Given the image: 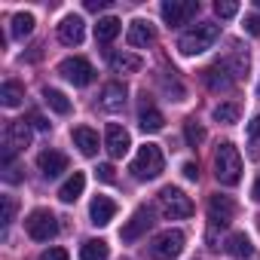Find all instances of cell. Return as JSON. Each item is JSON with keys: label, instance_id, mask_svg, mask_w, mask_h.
<instances>
[{"label": "cell", "instance_id": "cell-10", "mask_svg": "<svg viewBox=\"0 0 260 260\" xmlns=\"http://www.w3.org/2000/svg\"><path fill=\"white\" fill-rule=\"evenodd\" d=\"M236 217V202L230 199V196H211L208 199V220L214 223V226H226L230 220Z\"/></svg>", "mask_w": 260, "mask_h": 260}, {"label": "cell", "instance_id": "cell-30", "mask_svg": "<svg viewBox=\"0 0 260 260\" xmlns=\"http://www.w3.org/2000/svg\"><path fill=\"white\" fill-rule=\"evenodd\" d=\"M223 64H226V68L233 71V77L239 80V77H242V74L248 71V52H242V49L236 46V52H233L230 58H223Z\"/></svg>", "mask_w": 260, "mask_h": 260}, {"label": "cell", "instance_id": "cell-41", "mask_svg": "<svg viewBox=\"0 0 260 260\" xmlns=\"http://www.w3.org/2000/svg\"><path fill=\"white\" fill-rule=\"evenodd\" d=\"M31 122H34V128H40V132H46V128H49V122L40 113H31Z\"/></svg>", "mask_w": 260, "mask_h": 260}, {"label": "cell", "instance_id": "cell-21", "mask_svg": "<svg viewBox=\"0 0 260 260\" xmlns=\"http://www.w3.org/2000/svg\"><path fill=\"white\" fill-rule=\"evenodd\" d=\"M110 68L116 74H135V71H141V58L132 55V52H113L110 55Z\"/></svg>", "mask_w": 260, "mask_h": 260}, {"label": "cell", "instance_id": "cell-32", "mask_svg": "<svg viewBox=\"0 0 260 260\" xmlns=\"http://www.w3.org/2000/svg\"><path fill=\"white\" fill-rule=\"evenodd\" d=\"M214 119L223 122V125H230V122L239 119V107H236V104H217V107H214Z\"/></svg>", "mask_w": 260, "mask_h": 260}, {"label": "cell", "instance_id": "cell-2", "mask_svg": "<svg viewBox=\"0 0 260 260\" xmlns=\"http://www.w3.org/2000/svg\"><path fill=\"white\" fill-rule=\"evenodd\" d=\"M217 25H211V22H199L196 28H190V31H184L181 34V40H178V49L184 52V55H199V52H205V49H211L214 46V40H217Z\"/></svg>", "mask_w": 260, "mask_h": 260}, {"label": "cell", "instance_id": "cell-20", "mask_svg": "<svg viewBox=\"0 0 260 260\" xmlns=\"http://www.w3.org/2000/svg\"><path fill=\"white\" fill-rule=\"evenodd\" d=\"M83 190H86V175H83V172H74V175L61 184L58 199H61V202H77V199L83 196Z\"/></svg>", "mask_w": 260, "mask_h": 260}, {"label": "cell", "instance_id": "cell-26", "mask_svg": "<svg viewBox=\"0 0 260 260\" xmlns=\"http://www.w3.org/2000/svg\"><path fill=\"white\" fill-rule=\"evenodd\" d=\"M31 31H34V16L31 13H16L13 16V37L16 40H25Z\"/></svg>", "mask_w": 260, "mask_h": 260}, {"label": "cell", "instance_id": "cell-28", "mask_svg": "<svg viewBox=\"0 0 260 260\" xmlns=\"http://www.w3.org/2000/svg\"><path fill=\"white\" fill-rule=\"evenodd\" d=\"M248 156L260 159V116H254L248 122Z\"/></svg>", "mask_w": 260, "mask_h": 260}, {"label": "cell", "instance_id": "cell-12", "mask_svg": "<svg viewBox=\"0 0 260 260\" xmlns=\"http://www.w3.org/2000/svg\"><path fill=\"white\" fill-rule=\"evenodd\" d=\"M150 226H153V211H150V208H138V211L132 214V220L122 226L119 236H122V242H135V239H141Z\"/></svg>", "mask_w": 260, "mask_h": 260}, {"label": "cell", "instance_id": "cell-45", "mask_svg": "<svg viewBox=\"0 0 260 260\" xmlns=\"http://www.w3.org/2000/svg\"><path fill=\"white\" fill-rule=\"evenodd\" d=\"M257 226H260V217H257Z\"/></svg>", "mask_w": 260, "mask_h": 260}, {"label": "cell", "instance_id": "cell-17", "mask_svg": "<svg viewBox=\"0 0 260 260\" xmlns=\"http://www.w3.org/2000/svg\"><path fill=\"white\" fill-rule=\"evenodd\" d=\"M153 28H150V22H144V19H138V22H132L128 25V34H125V40H128V46H150L153 43Z\"/></svg>", "mask_w": 260, "mask_h": 260}, {"label": "cell", "instance_id": "cell-6", "mask_svg": "<svg viewBox=\"0 0 260 260\" xmlns=\"http://www.w3.org/2000/svg\"><path fill=\"white\" fill-rule=\"evenodd\" d=\"M25 230H28V236H31V239H37V242H49V239L58 233V220H55V214H52V211L37 208V211H31V214H28Z\"/></svg>", "mask_w": 260, "mask_h": 260}, {"label": "cell", "instance_id": "cell-29", "mask_svg": "<svg viewBox=\"0 0 260 260\" xmlns=\"http://www.w3.org/2000/svg\"><path fill=\"white\" fill-rule=\"evenodd\" d=\"M43 98H46V104H49L55 113H71V101H68L64 92H58V89H46Z\"/></svg>", "mask_w": 260, "mask_h": 260}, {"label": "cell", "instance_id": "cell-27", "mask_svg": "<svg viewBox=\"0 0 260 260\" xmlns=\"http://www.w3.org/2000/svg\"><path fill=\"white\" fill-rule=\"evenodd\" d=\"M107 242H101V239H89L86 245H83V251H80V257L83 260H107Z\"/></svg>", "mask_w": 260, "mask_h": 260}, {"label": "cell", "instance_id": "cell-14", "mask_svg": "<svg viewBox=\"0 0 260 260\" xmlns=\"http://www.w3.org/2000/svg\"><path fill=\"white\" fill-rule=\"evenodd\" d=\"M31 144V125L25 122V119H13L10 125H7V144L4 147H10V150H25Z\"/></svg>", "mask_w": 260, "mask_h": 260}, {"label": "cell", "instance_id": "cell-7", "mask_svg": "<svg viewBox=\"0 0 260 260\" xmlns=\"http://www.w3.org/2000/svg\"><path fill=\"white\" fill-rule=\"evenodd\" d=\"M58 74H61L68 83H74V86H89V83L95 80V68H92L86 58H80V55L64 58V61L58 64Z\"/></svg>", "mask_w": 260, "mask_h": 260}, {"label": "cell", "instance_id": "cell-38", "mask_svg": "<svg viewBox=\"0 0 260 260\" xmlns=\"http://www.w3.org/2000/svg\"><path fill=\"white\" fill-rule=\"evenodd\" d=\"M43 260H71V257L64 248H49V251H43Z\"/></svg>", "mask_w": 260, "mask_h": 260}, {"label": "cell", "instance_id": "cell-19", "mask_svg": "<svg viewBox=\"0 0 260 260\" xmlns=\"http://www.w3.org/2000/svg\"><path fill=\"white\" fill-rule=\"evenodd\" d=\"M74 144L80 147L83 156H95V153H98V135L92 132L89 125H77V128H74Z\"/></svg>", "mask_w": 260, "mask_h": 260}, {"label": "cell", "instance_id": "cell-35", "mask_svg": "<svg viewBox=\"0 0 260 260\" xmlns=\"http://www.w3.org/2000/svg\"><path fill=\"white\" fill-rule=\"evenodd\" d=\"M245 31L260 37V16H245Z\"/></svg>", "mask_w": 260, "mask_h": 260}, {"label": "cell", "instance_id": "cell-25", "mask_svg": "<svg viewBox=\"0 0 260 260\" xmlns=\"http://www.w3.org/2000/svg\"><path fill=\"white\" fill-rule=\"evenodd\" d=\"M22 98H25V89L19 83H13V80L4 83V89H0V101H4V107H19Z\"/></svg>", "mask_w": 260, "mask_h": 260}, {"label": "cell", "instance_id": "cell-16", "mask_svg": "<svg viewBox=\"0 0 260 260\" xmlns=\"http://www.w3.org/2000/svg\"><path fill=\"white\" fill-rule=\"evenodd\" d=\"M89 214H92V223L95 226H107L116 214V202L110 196H95L92 205H89Z\"/></svg>", "mask_w": 260, "mask_h": 260}, {"label": "cell", "instance_id": "cell-43", "mask_svg": "<svg viewBox=\"0 0 260 260\" xmlns=\"http://www.w3.org/2000/svg\"><path fill=\"white\" fill-rule=\"evenodd\" d=\"M254 7H257V10H260V0H254Z\"/></svg>", "mask_w": 260, "mask_h": 260}, {"label": "cell", "instance_id": "cell-1", "mask_svg": "<svg viewBox=\"0 0 260 260\" xmlns=\"http://www.w3.org/2000/svg\"><path fill=\"white\" fill-rule=\"evenodd\" d=\"M214 175H217V181L223 187H236L242 181V156H239L236 144L223 141L217 147V153H214Z\"/></svg>", "mask_w": 260, "mask_h": 260}, {"label": "cell", "instance_id": "cell-4", "mask_svg": "<svg viewBox=\"0 0 260 260\" xmlns=\"http://www.w3.org/2000/svg\"><path fill=\"white\" fill-rule=\"evenodd\" d=\"M162 169H166V156H162V150L156 144H144L138 150L135 162H132V175L138 181H153V178L162 175Z\"/></svg>", "mask_w": 260, "mask_h": 260}, {"label": "cell", "instance_id": "cell-11", "mask_svg": "<svg viewBox=\"0 0 260 260\" xmlns=\"http://www.w3.org/2000/svg\"><path fill=\"white\" fill-rule=\"evenodd\" d=\"M128 132L122 125H116V122H110L107 125V132H104V147H107V153L113 156V159H122L125 153H128Z\"/></svg>", "mask_w": 260, "mask_h": 260}, {"label": "cell", "instance_id": "cell-23", "mask_svg": "<svg viewBox=\"0 0 260 260\" xmlns=\"http://www.w3.org/2000/svg\"><path fill=\"white\" fill-rule=\"evenodd\" d=\"M138 125L144 128V132H159V128L166 125V119H162V113L153 104H144L141 113H138Z\"/></svg>", "mask_w": 260, "mask_h": 260}, {"label": "cell", "instance_id": "cell-33", "mask_svg": "<svg viewBox=\"0 0 260 260\" xmlns=\"http://www.w3.org/2000/svg\"><path fill=\"white\" fill-rule=\"evenodd\" d=\"M214 13H217L220 19H233V16L239 13V4H236V0H217V4H214Z\"/></svg>", "mask_w": 260, "mask_h": 260}, {"label": "cell", "instance_id": "cell-3", "mask_svg": "<svg viewBox=\"0 0 260 260\" xmlns=\"http://www.w3.org/2000/svg\"><path fill=\"white\" fill-rule=\"evenodd\" d=\"M156 202H159L162 217H169V220H184V217L193 214V199L184 190H178V187H162Z\"/></svg>", "mask_w": 260, "mask_h": 260}, {"label": "cell", "instance_id": "cell-34", "mask_svg": "<svg viewBox=\"0 0 260 260\" xmlns=\"http://www.w3.org/2000/svg\"><path fill=\"white\" fill-rule=\"evenodd\" d=\"M13 220H16V199L13 196H4V217H0V223L10 226Z\"/></svg>", "mask_w": 260, "mask_h": 260}, {"label": "cell", "instance_id": "cell-44", "mask_svg": "<svg viewBox=\"0 0 260 260\" xmlns=\"http://www.w3.org/2000/svg\"><path fill=\"white\" fill-rule=\"evenodd\" d=\"M257 95H260V83H257Z\"/></svg>", "mask_w": 260, "mask_h": 260}, {"label": "cell", "instance_id": "cell-22", "mask_svg": "<svg viewBox=\"0 0 260 260\" xmlns=\"http://www.w3.org/2000/svg\"><path fill=\"white\" fill-rule=\"evenodd\" d=\"M223 248H226V254H233V257H239V260H248V257L254 254V248H251V242H248L245 233H233Z\"/></svg>", "mask_w": 260, "mask_h": 260}, {"label": "cell", "instance_id": "cell-36", "mask_svg": "<svg viewBox=\"0 0 260 260\" xmlns=\"http://www.w3.org/2000/svg\"><path fill=\"white\" fill-rule=\"evenodd\" d=\"M4 169H7V172H4V178H7L10 184L22 181V169H19V166H13V162H10V166H4Z\"/></svg>", "mask_w": 260, "mask_h": 260}, {"label": "cell", "instance_id": "cell-24", "mask_svg": "<svg viewBox=\"0 0 260 260\" xmlns=\"http://www.w3.org/2000/svg\"><path fill=\"white\" fill-rule=\"evenodd\" d=\"M119 19H113V16H107V19H98V25H95V40L98 43H110L116 34H119Z\"/></svg>", "mask_w": 260, "mask_h": 260}, {"label": "cell", "instance_id": "cell-39", "mask_svg": "<svg viewBox=\"0 0 260 260\" xmlns=\"http://www.w3.org/2000/svg\"><path fill=\"white\" fill-rule=\"evenodd\" d=\"M110 7V0H86V10L89 13H101V10H107Z\"/></svg>", "mask_w": 260, "mask_h": 260}, {"label": "cell", "instance_id": "cell-40", "mask_svg": "<svg viewBox=\"0 0 260 260\" xmlns=\"http://www.w3.org/2000/svg\"><path fill=\"white\" fill-rule=\"evenodd\" d=\"M184 178L196 181V178H199V166H196V162H184Z\"/></svg>", "mask_w": 260, "mask_h": 260}, {"label": "cell", "instance_id": "cell-5", "mask_svg": "<svg viewBox=\"0 0 260 260\" xmlns=\"http://www.w3.org/2000/svg\"><path fill=\"white\" fill-rule=\"evenodd\" d=\"M184 233L181 230H166L150 242V257L153 260H178L184 251Z\"/></svg>", "mask_w": 260, "mask_h": 260}, {"label": "cell", "instance_id": "cell-15", "mask_svg": "<svg viewBox=\"0 0 260 260\" xmlns=\"http://www.w3.org/2000/svg\"><path fill=\"white\" fill-rule=\"evenodd\" d=\"M37 166H40V172H43L46 178H58L61 172H68V156L58 153V150H43V153L37 156Z\"/></svg>", "mask_w": 260, "mask_h": 260}, {"label": "cell", "instance_id": "cell-31", "mask_svg": "<svg viewBox=\"0 0 260 260\" xmlns=\"http://www.w3.org/2000/svg\"><path fill=\"white\" fill-rule=\"evenodd\" d=\"M184 135H187V144H190V147H199V144L205 141V128H202L196 119H187V122H184Z\"/></svg>", "mask_w": 260, "mask_h": 260}, {"label": "cell", "instance_id": "cell-18", "mask_svg": "<svg viewBox=\"0 0 260 260\" xmlns=\"http://www.w3.org/2000/svg\"><path fill=\"white\" fill-rule=\"evenodd\" d=\"M122 104H125V86L122 83H107L101 89V107L113 113V110H122Z\"/></svg>", "mask_w": 260, "mask_h": 260}, {"label": "cell", "instance_id": "cell-37", "mask_svg": "<svg viewBox=\"0 0 260 260\" xmlns=\"http://www.w3.org/2000/svg\"><path fill=\"white\" fill-rule=\"evenodd\" d=\"M98 178H101L104 184H113V178H116V175H113V166H110V162L98 166Z\"/></svg>", "mask_w": 260, "mask_h": 260}, {"label": "cell", "instance_id": "cell-42", "mask_svg": "<svg viewBox=\"0 0 260 260\" xmlns=\"http://www.w3.org/2000/svg\"><path fill=\"white\" fill-rule=\"evenodd\" d=\"M251 196H254V199L260 202V178H257V184H254V190H251Z\"/></svg>", "mask_w": 260, "mask_h": 260}, {"label": "cell", "instance_id": "cell-9", "mask_svg": "<svg viewBox=\"0 0 260 260\" xmlns=\"http://www.w3.org/2000/svg\"><path fill=\"white\" fill-rule=\"evenodd\" d=\"M202 80H205V86H208L211 92H230V89H233V83H236L233 71H230L223 61H217V64H211V68H205V71H202Z\"/></svg>", "mask_w": 260, "mask_h": 260}, {"label": "cell", "instance_id": "cell-13", "mask_svg": "<svg viewBox=\"0 0 260 260\" xmlns=\"http://www.w3.org/2000/svg\"><path fill=\"white\" fill-rule=\"evenodd\" d=\"M83 37H86V25H83V19H80V16H64L61 25H58V40H61L64 46H80Z\"/></svg>", "mask_w": 260, "mask_h": 260}, {"label": "cell", "instance_id": "cell-8", "mask_svg": "<svg viewBox=\"0 0 260 260\" xmlns=\"http://www.w3.org/2000/svg\"><path fill=\"white\" fill-rule=\"evenodd\" d=\"M196 10H199L196 0H166V4H162V19H166V25L175 28V25L190 22L196 16Z\"/></svg>", "mask_w": 260, "mask_h": 260}]
</instances>
